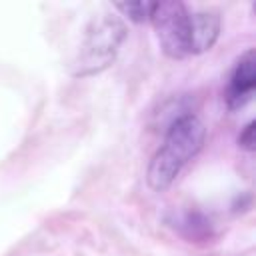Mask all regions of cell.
<instances>
[{
    "label": "cell",
    "instance_id": "6da1fadb",
    "mask_svg": "<svg viewBox=\"0 0 256 256\" xmlns=\"http://www.w3.org/2000/svg\"><path fill=\"white\" fill-rule=\"evenodd\" d=\"M206 138V128L202 120L194 114H180L174 118L166 130L162 146L152 156L146 182L152 190L162 192L178 178L182 168L200 152Z\"/></svg>",
    "mask_w": 256,
    "mask_h": 256
},
{
    "label": "cell",
    "instance_id": "7a4b0ae2",
    "mask_svg": "<svg viewBox=\"0 0 256 256\" xmlns=\"http://www.w3.org/2000/svg\"><path fill=\"white\" fill-rule=\"evenodd\" d=\"M124 38H126V26L118 18L112 16L96 18L86 28L78 56L72 64V74L92 76L106 70L116 60V54Z\"/></svg>",
    "mask_w": 256,
    "mask_h": 256
},
{
    "label": "cell",
    "instance_id": "3957f363",
    "mask_svg": "<svg viewBox=\"0 0 256 256\" xmlns=\"http://www.w3.org/2000/svg\"><path fill=\"white\" fill-rule=\"evenodd\" d=\"M150 22L166 56H190V10L182 2H156L150 14Z\"/></svg>",
    "mask_w": 256,
    "mask_h": 256
},
{
    "label": "cell",
    "instance_id": "277c9868",
    "mask_svg": "<svg viewBox=\"0 0 256 256\" xmlns=\"http://www.w3.org/2000/svg\"><path fill=\"white\" fill-rule=\"evenodd\" d=\"M254 86H256V60H254V50L250 48L238 58V62L230 74V82L226 88L228 108L236 110V108L244 106L252 98Z\"/></svg>",
    "mask_w": 256,
    "mask_h": 256
},
{
    "label": "cell",
    "instance_id": "5b68a950",
    "mask_svg": "<svg viewBox=\"0 0 256 256\" xmlns=\"http://www.w3.org/2000/svg\"><path fill=\"white\" fill-rule=\"evenodd\" d=\"M220 34V18L214 12H190V54H202L214 46Z\"/></svg>",
    "mask_w": 256,
    "mask_h": 256
},
{
    "label": "cell",
    "instance_id": "8992f818",
    "mask_svg": "<svg viewBox=\"0 0 256 256\" xmlns=\"http://www.w3.org/2000/svg\"><path fill=\"white\" fill-rule=\"evenodd\" d=\"M154 4L156 2H120L116 4V8L132 22H146L150 20V14L154 10Z\"/></svg>",
    "mask_w": 256,
    "mask_h": 256
},
{
    "label": "cell",
    "instance_id": "52a82bcc",
    "mask_svg": "<svg viewBox=\"0 0 256 256\" xmlns=\"http://www.w3.org/2000/svg\"><path fill=\"white\" fill-rule=\"evenodd\" d=\"M238 142H240V146L246 148V150H252V148H254V122H248V124L244 126V130H242L240 136H238Z\"/></svg>",
    "mask_w": 256,
    "mask_h": 256
}]
</instances>
